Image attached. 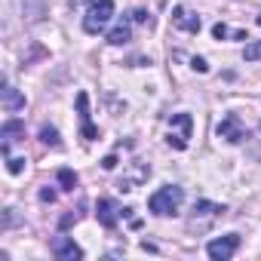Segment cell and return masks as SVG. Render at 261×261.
Instances as JSON below:
<instances>
[{
	"mask_svg": "<svg viewBox=\"0 0 261 261\" xmlns=\"http://www.w3.org/2000/svg\"><path fill=\"white\" fill-rule=\"evenodd\" d=\"M181 203H185V188H178V185H163L160 191H154V194L148 197V209H151L154 215H160V218L178 215Z\"/></svg>",
	"mask_w": 261,
	"mask_h": 261,
	"instance_id": "1",
	"label": "cell"
},
{
	"mask_svg": "<svg viewBox=\"0 0 261 261\" xmlns=\"http://www.w3.org/2000/svg\"><path fill=\"white\" fill-rule=\"evenodd\" d=\"M111 19H114V0H92V7L83 16V31L86 34H101Z\"/></svg>",
	"mask_w": 261,
	"mask_h": 261,
	"instance_id": "2",
	"label": "cell"
},
{
	"mask_svg": "<svg viewBox=\"0 0 261 261\" xmlns=\"http://www.w3.org/2000/svg\"><path fill=\"white\" fill-rule=\"evenodd\" d=\"M191 129H194V117L191 114H172V129H169V148H175V151H185L188 148V142H191Z\"/></svg>",
	"mask_w": 261,
	"mask_h": 261,
	"instance_id": "3",
	"label": "cell"
},
{
	"mask_svg": "<svg viewBox=\"0 0 261 261\" xmlns=\"http://www.w3.org/2000/svg\"><path fill=\"white\" fill-rule=\"evenodd\" d=\"M237 249H240V233H224V237H215L206 246V255L212 261H230Z\"/></svg>",
	"mask_w": 261,
	"mask_h": 261,
	"instance_id": "4",
	"label": "cell"
},
{
	"mask_svg": "<svg viewBox=\"0 0 261 261\" xmlns=\"http://www.w3.org/2000/svg\"><path fill=\"white\" fill-rule=\"evenodd\" d=\"M215 133H218V139H224V142H230V145H240V142L246 139V129H243V123H240L237 114H227V117L215 126Z\"/></svg>",
	"mask_w": 261,
	"mask_h": 261,
	"instance_id": "5",
	"label": "cell"
},
{
	"mask_svg": "<svg viewBox=\"0 0 261 261\" xmlns=\"http://www.w3.org/2000/svg\"><path fill=\"white\" fill-rule=\"evenodd\" d=\"M120 215H123V209H120L114 200H98V203H95V218H98V224H101V227L114 230V227H117V221H120Z\"/></svg>",
	"mask_w": 261,
	"mask_h": 261,
	"instance_id": "6",
	"label": "cell"
},
{
	"mask_svg": "<svg viewBox=\"0 0 261 261\" xmlns=\"http://www.w3.org/2000/svg\"><path fill=\"white\" fill-rule=\"evenodd\" d=\"M77 111H80V136L86 142H95L98 139V129L89 123V95L86 92H77Z\"/></svg>",
	"mask_w": 261,
	"mask_h": 261,
	"instance_id": "7",
	"label": "cell"
},
{
	"mask_svg": "<svg viewBox=\"0 0 261 261\" xmlns=\"http://www.w3.org/2000/svg\"><path fill=\"white\" fill-rule=\"evenodd\" d=\"M172 25L181 28V31H188V34H200V28H203L200 16L191 13L188 7H175V10H172Z\"/></svg>",
	"mask_w": 261,
	"mask_h": 261,
	"instance_id": "8",
	"label": "cell"
},
{
	"mask_svg": "<svg viewBox=\"0 0 261 261\" xmlns=\"http://www.w3.org/2000/svg\"><path fill=\"white\" fill-rule=\"evenodd\" d=\"M49 249H53V255H56L59 261H77V258H83V249H80L71 237H56Z\"/></svg>",
	"mask_w": 261,
	"mask_h": 261,
	"instance_id": "9",
	"label": "cell"
},
{
	"mask_svg": "<svg viewBox=\"0 0 261 261\" xmlns=\"http://www.w3.org/2000/svg\"><path fill=\"white\" fill-rule=\"evenodd\" d=\"M0 139H4V157H10V145L25 139V123L22 120H7L4 129H0Z\"/></svg>",
	"mask_w": 261,
	"mask_h": 261,
	"instance_id": "10",
	"label": "cell"
},
{
	"mask_svg": "<svg viewBox=\"0 0 261 261\" xmlns=\"http://www.w3.org/2000/svg\"><path fill=\"white\" fill-rule=\"evenodd\" d=\"M0 101H4L7 111H22L25 108V95L16 86H10V83H4V89H0Z\"/></svg>",
	"mask_w": 261,
	"mask_h": 261,
	"instance_id": "11",
	"label": "cell"
},
{
	"mask_svg": "<svg viewBox=\"0 0 261 261\" xmlns=\"http://www.w3.org/2000/svg\"><path fill=\"white\" fill-rule=\"evenodd\" d=\"M129 40H133V19H123V22L108 34V43H111V46H126Z\"/></svg>",
	"mask_w": 261,
	"mask_h": 261,
	"instance_id": "12",
	"label": "cell"
},
{
	"mask_svg": "<svg viewBox=\"0 0 261 261\" xmlns=\"http://www.w3.org/2000/svg\"><path fill=\"white\" fill-rule=\"evenodd\" d=\"M148 175H151V166H148V163H139V166L133 169V175L120 181V191H136V188H139Z\"/></svg>",
	"mask_w": 261,
	"mask_h": 261,
	"instance_id": "13",
	"label": "cell"
},
{
	"mask_svg": "<svg viewBox=\"0 0 261 261\" xmlns=\"http://www.w3.org/2000/svg\"><path fill=\"white\" fill-rule=\"evenodd\" d=\"M221 212H224L221 203H209V200H197L194 203V218H215Z\"/></svg>",
	"mask_w": 261,
	"mask_h": 261,
	"instance_id": "14",
	"label": "cell"
},
{
	"mask_svg": "<svg viewBox=\"0 0 261 261\" xmlns=\"http://www.w3.org/2000/svg\"><path fill=\"white\" fill-rule=\"evenodd\" d=\"M40 142H43V145H49V148H62L59 129H56V126H40Z\"/></svg>",
	"mask_w": 261,
	"mask_h": 261,
	"instance_id": "15",
	"label": "cell"
},
{
	"mask_svg": "<svg viewBox=\"0 0 261 261\" xmlns=\"http://www.w3.org/2000/svg\"><path fill=\"white\" fill-rule=\"evenodd\" d=\"M56 178H59V188H62V191H74V188H77V172H74V169H59Z\"/></svg>",
	"mask_w": 261,
	"mask_h": 261,
	"instance_id": "16",
	"label": "cell"
},
{
	"mask_svg": "<svg viewBox=\"0 0 261 261\" xmlns=\"http://www.w3.org/2000/svg\"><path fill=\"white\" fill-rule=\"evenodd\" d=\"M243 59H246V62H261V40H252V43H246V49H243Z\"/></svg>",
	"mask_w": 261,
	"mask_h": 261,
	"instance_id": "17",
	"label": "cell"
},
{
	"mask_svg": "<svg viewBox=\"0 0 261 261\" xmlns=\"http://www.w3.org/2000/svg\"><path fill=\"white\" fill-rule=\"evenodd\" d=\"M7 169H10L13 175H19V172L25 169V157H7Z\"/></svg>",
	"mask_w": 261,
	"mask_h": 261,
	"instance_id": "18",
	"label": "cell"
},
{
	"mask_svg": "<svg viewBox=\"0 0 261 261\" xmlns=\"http://www.w3.org/2000/svg\"><path fill=\"white\" fill-rule=\"evenodd\" d=\"M77 221H80V209H77V212L71 209V212H68V215L59 221V227H62V230H68V227H71V224H77Z\"/></svg>",
	"mask_w": 261,
	"mask_h": 261,
	"instance_id": "19",
	"label": "cell"
},
{
	"mask_svg": "<svg viewBox=\"0 0 261 261\" xmlns=\"http://www.w3.org/2000/svg\"><path fill=\"white\" fill-rule=\"evenodd\" d=\"M212 37H215V40H224V37H227V25H221V22L212 25Z\"/></svg>",
	"mask_w": 261,
	"mask_h": 261,
	"instance_id": "20",
	"label": "cell"
},
{
	"mask_svg": "<svg viewBox=\"0 0 261 261\" xmlns=\"http://www.w3.org/2000/svg\"><path fill=\"white\" fill-rule=\"evenodd\" d=\"M191 68H194V71H200V74H206V71H209L206 59H200V56H197V59H191Z\"/></svg>",
	"mask_w": 261,
	"mask_h": 261,
	"instance_id": "21",
	"label": "cell"
},
{
	"mask_svg": "<svg viewBox=\"0 0 261 261\" xmlns=\"http://www.w3.org/2000/svg\"><path fill=\"white\" fill-rule=\"evenodd\" d=\"M129 19H133V22H148V13L145 10H133V13H129Z\"/></svg>",
	"mask_w": 261,
	"mask_h": 261,
	"instance_id": "22",
	"label": "cell"
},
{
	"mask_svg": "<svg viewBox=\"0 0 261 261\" xmlns=\"http://www.w3.org/2000/svg\"><path fill=\"white\" fill-rule=\"evenodd\" d=\"M40 200H43V203H53V200H56V191L43 188V191H40Z\"/></svg>",
	"mask_w": 261,
	"mask_h": 261,
	"instance_id": "23",
	"label": "cell"
},
{
	"mask_svg": "<svg viewBox=\"0 0 261 261\" xmlns=\"http://www.w3.org/2000/svg\"><path fill=\"white\" fill-rule=\"evenodd\" d=\"M101 166H105V169H114V166H117V157H114V154H108V157L101 160Z\"/></svg>",
	"mask_w": 261,
	"mask_h": 261,
	"instance_id": "24",
	"label": "cell"
},
{
	"mask_svg": "<svg viewBox=\"0 0 261 261\" xmlns=\"http://www.w3.org/2000/svg\"><path fill=\"white\" fill-rule=\"evenodd\" d=\"M80 4H83V0H74V7H80Z\"/></svg>",
	"mask_w": 261,
	"mask_h": 261,
	"instance_id": "25",
	"label": "cell"
},
{
	"mask_svg": "<svg viewBox=\"0 0 261 261\" xmlns=\"http://www.w3.org/2000/svg\"><path fill=\"white\" fill-rule=\"evenodd\" d=\"M255 22H258V25H261V13H258V19H255Z\"/></svg>",
	"mask_w": 261,
	"mask_h": 261,
	"instance_id": "26",
	"label": "cell"
},
{
	"mask_svg": "<svg viewBox=\"0 0 261 261\" xmlns=\"http://www.w3.org/2000/svg\"><path fill=\"white\" fill-rule=\"evenodd\" d=\"M258 129H261V126H258Z\"/></svg>",
	"mask_w": 261,
	"mask_h": 261,
	"instance_id": "27",
	"label": "cell"
}]
</instances>
